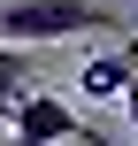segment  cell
Here are the masks:
<instances>
[{"label": "cell", "mask_w": 138, "mask_h": 146, "mask_svg": "<svg viewBox=\"0 0 138 146\" xmlns=\"http://www.w3.org/2000/svg\"><path fill=\"white\" fill-rule=\"evenodd\" d=\"M138 85V38H115L108 54H92L85 69H77V92L85 100H123Z\"/></svg>", "instance_id": "cell-3"}, {"label": "cell", "mask_w": 138, "mask_h": 146, "mask_svg": "<svg viewBox=\"0 0 138 146\" xmlns=\"http://www.w3.org/2000/svg\"><path fill=\"white\" fill-rule=\"evenodd\" d=\"M77 139H85V146H115L108 131H100V123H77Z\"/></svg>", "instance_id": "cell-5"}, {"label": "cell", "mask_w": 138, "mask_h": 146, "mask_svg": "<svg viewBox=\"0 0 138 146\" xmlns=\"http://www.w3.org/2000/svg\"><path fill=\"white\" fill-rule=\"evenodd\" d=\"M31 77H38V69H31V46H0V115H15V100L38 92Z\"/></svg>", "instance_id": "cell-4"}, {"label": "cell", "mask_w": 138, "mask_h": 146, "mask_svg": "<svg viewBox=\"0 0 138 146\" xmlns=\"http://www.w3.org/2000/svg\"><path fill=\"white\" fill-rule=\"evenodd\" d=\"M123 108H131V131H138V85H131V92H123Z\"/></svg>", "instance_id": "cell-6"}, {"label": "cell", "mask_w": 138, "mask_h": 146, "mask_svg": "<svg viewBox=\"0 0 138 146\" xmlns=\"http://www.w3.org/2000/svg\"><path fill=\"white\" fill-rule=\"evenodd\" d=\"M92 31H115V15L92 0H0V46H54Z\"/></svg>", "instance_id": "cell-1"}, {"label": "cell", "mask_w": 138, "mask_h": 146, "mask_svg": "<svg viewBox=\"0 0 138 146\" xmlns=\"http://www.w3.org/2000/svg\"><path fill=\"white\" fill-rule=\"evenodd\" d=\"M77 108L61 100V92H31V100H15V115H8V131H15V146H61L77 139Z\"/></svg>", "instance_id": "cell-2"}]
</instances>
